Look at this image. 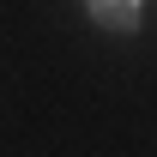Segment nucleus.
Instances as JSON below:
<instances>
[{"instance_id": "nucleus-1", "label": "nucleus", "mask_w": 157, "mask_h": 157, "mask_svg": "<svg viewBox=\"0 0 157 157\" xmlns=\"http://www.w3.org/2000/svg\"><path fill=\"white\" fill-rule=\"evenodd\" d=\"M91 18L109 30H133L139 24V0H91Z\"/></svg>"}]
</instances>
